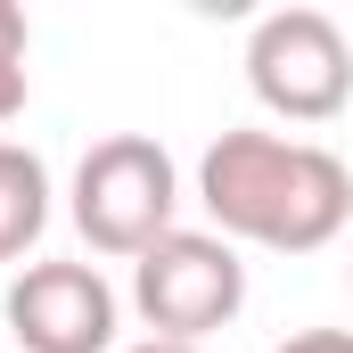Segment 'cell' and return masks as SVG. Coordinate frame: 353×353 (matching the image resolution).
<instances>
[{
  "label": "cell",
  "instance_id": "cell-1",
  "mask_svg": "<svg viewBox=\"0 0 353 353\" xmlns=\"http://www.w3.org/2000/svg\"><path fill=\"white\" fill-rule=\"evenodd\" d=\"M197 205L222 239L271 255H321L353 222V165L321 140L288 132H222L197 157Z\"/></svg>",
  "mask_w": 353,
  "mask_h": 353
},
{
  "label": "cell",
  "instance_id": "cell-2",
  "mask_svg": "<svg viewBox=\"0 0 353 353\" xmlns=\"http://www.w3.org/2000/svg\"><path fill=\"white\" fill-rule=\"evenodd\" d=\"M173 214H181V173L165 157V140H148V132H115L74 165V230L99 255L140 263L157 239L181 230Z\"/></svg>",
  "mask_w": 353,
  "mask_h": 353
},
{
  "label": "cell",
  "instance_id": "cell-3",
  "mask_svg": "<svg viewBox=\"0 0 353 353\" xmlns=\"http://www.w3.org/2000/svg\"><path fill=\"white\" fill-rule=\"evenodd\" d=\"M247 83L288 123H337L353 107V41L329 8H271L247 33Z\"/></svg>",
  "mask_w": 353,
  "mask_h": 353
},
{
  "label": "cell",
  "instance_id": "cell-4",
  "mask_svg": "<svg viewBox=\"0 0 353 353\" xmlns=\"http://www.w3.org/2000/svg\"><path fill=\"white\" fill-rule=\"evenodd\" d=\"M132 304L148 321V337H173V345H197L214 329L239 321L247 304V263L222 230H173L157 239L140 263H132Z\"/></svg>",
  "mask_w": 353,
  "mask_h": 353
},
{
  "label": "cell",
  "instance_id": "cell-5",
  "mask_svg": "<svg viewBox=\"0 0 353 353\" xmlns=\"http://www.w3.org/2000/svg\"><path fill=\"white\" fill-rule=\"evenodd\" d=\"M8 337L25 353H107L115 345V288L99 263H25L0 304Z\"/></svg>",
  "mask_w": 353,
  "mask_h": 353
},
{
  "label": "cell",
  "instance_id": "cell-6",
  "mask_svg": "<svg viewBox=\"0 0 353 353\" xmlns=\"http://www.w3.org/2000/svg\"><path fill=\"white\" fill-rule=\"evenodd\" d=\"M41 222H50V173H41V157L17 148V140H0V263H17L41 239Z\"/></svg>",
  "mask_w": 353,
  "mask_h": 353
},
{
  "label": "cell",
  "instance_id": "cell-7",
  "mask_svg": "<svg viewBox=\"0 0 353 353\" xmlns=\"http://www.w3.org/2000/svg\"><path fill=\"white\" fill-rule=\"evenodd\" d=\"M271 353H353V329H304V337H288Z\"/></svg>",
  "mask_w": 353,
  "mask_h": 353
},
{
  "label": "cell",
  "instance_id": "cell-8",
  "mask_svg": "<svg viewBox=\"0 0 353 353\" xmlns=\"http://www.w3.org/2000/svg\"><path fill=\"white\" fill-rule=\"evenodd\" d=\"M25 115V58H0V123Z\"/></svg>",
  "mask_w": 353,
  "mask_h": 353
},
{
  "label": "cell",
  "instance_id": "cell-9",
  "mask_svg": "<svg viewBox=\"0 0 353 353\" xmlns=\"http://www.w3.org/2000/svg\"><path fill=\"white\" fill-rule=\"evenodd\" d=\"M25 41H33V33H25V8L0 0V58H25Z\"/></svg>",
  "mask_w": 353,
  "mask_h": 353
},
{
  "label": "cell",
  "instance_id": "cell-10",
  "mask_svg": "<svg viewBox=\"0 0 353 353\" xmlns=\"http://www.w3.org/2000/svg\"><path fill=\"white\" fill-rule=\"evenodd\" d=\"M132 353H197V345H173V337H140Z\"/></svg>",
  "mask_w": 353,
  "mask_h": 353
},
{
  "label": "cell",
  "instance_id": "cell-11",
  "mask_svg": "<svg viewBox=\"0 0 353 353\" xmlns=\"http://www.w3.org/2000/svg\"><path fill=\"white\" fill-rule=\"evenodd\" d=\"M345 279H353V263H345Z\"/></svg>",
  "mask_w": 353,
  "mask_h": 353
}]
</instances>
